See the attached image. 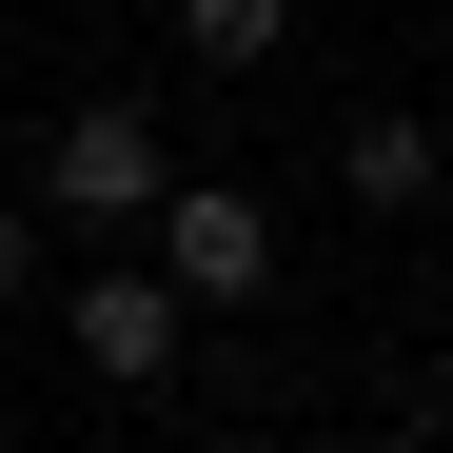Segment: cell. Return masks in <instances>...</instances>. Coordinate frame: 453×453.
<instances>
[{"instance_id": "cell-1", "label": "cell", "mask_w": 453, "mask_h": 453, "mask_svg": "<svg viewBox=\"0 0 453 453\" xmlns=\"http://www.w3.org/2000/svg\"><path fill=\"white\" fill-rule=\"evenodd\" d=\"M138 237H158L178 316H197V296H276V197H257V178H178L158 217H138Z\"/></svg>"}, {"instance_id": "cell-2", "label": "cell", "mask_w": 453, "mask_h": 453, "mask_svg": "<svg viewBox=\"0 0 453 453\" xmlns=\"http://www.w3.org/2000/svg\"><path fill=\"white\" fill-rule=\"evenodd\" d=\"M40 197H59V217H158L178 158H158V119H138V99H80V119L40 138Z\"/></svg>"}, {"instance_id": "cell-3", "label": "cell", "mask_w": 453, "mask_h": 453, "mask_svg": "<svg viewBox=\"0 0 453 453\" xmlns=\"http://www.w3.org/2000/svg\"><path fill=\"white\" fill-rule=\"evenodd\" d=\"M59 316H80V374H119V395H158V374H178V335H197L158 257H119V276H80Z\"/></svg>"}, {"instance_id": "cell-4", "label": "cell", "mask_w": 453, "mask_h": 453, "mask_svg": "<svg viewBox=\"0 0 453 453\" xmlns=\"http://www.w3.org/2000/svg\"><path fill=\"white\" fill-rule=\"evenodd\" d=\"M335 197H355V217L453 197V138H434V119H395V99H374V119H335Z\"/></svg>"}, {"instance_id": "cell-5", "label": "cell", "mask_w": 453, "mask_h": 453, "mask_svg": "<svg viewBox=\"0 0 453 453\" xmlns=\"http://www.w3.org/2000/svg\"><path fill=\"white\" fill-rule=\"evenodd\" d=\"M276 40H296V0H178V59H217V80H257Z\"/></svg>"}, {"instance_id": "cell-6", "label": "cell", "mask_w": 453, "mask_h": 453, "mask_svg": "<svg viewBox=\"0 0 453 453\" xmlns=\"http://www.w3.org/2000/svg\"><path fill=\"white\" fill-rule=\"evenodd\" d=\"M0 296H20V217H0Z\"/></svg>"}]
</instances>
